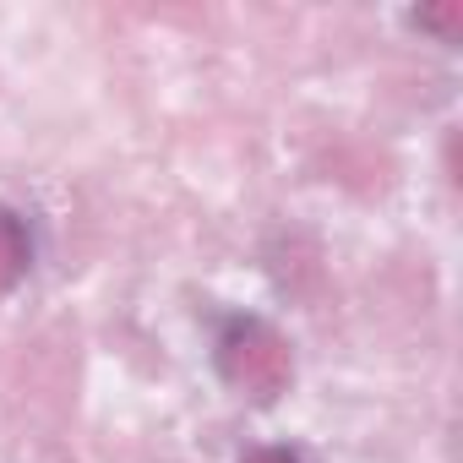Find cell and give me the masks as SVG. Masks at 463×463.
I'll list each match as a JSON object with an SVG mask.
<instances>
[{
    "label": "cell",
    "mask_w": 463,
    "mask_h": 463,
    "mask_svg": "<svg viewBox=\"0 0 463 463\" xmlns=\"http://www.w3.org/2000/svg\"><path fill=\"white\" fill-rule=\"evenodd\" d=\"M218 371L251 398H279V392H289L295 354L279 327H268L257 317H235L218 338Z\"/></svg>",
    "instance_id": "obj_1"
},
{
    "label": "cell",
    "mask_w": 463,
    "mask_h": 463,
    "mask_svg": "<svg viewBox=\"0 0 463 463\" xmlns=\"http://www.w3.org/2000/svg\"><path fill=\"white\" fill-rule=\"evenodd\" d=\"M33 262V241H28V223L17 213L0 207V289H12Z\"/></svg>",
    "instance_id": "obj_2"
},
{
    "label": "cell",
    "mask_w": 463,
    "mask_h": 463,
    "mask_svg": "<svg viewBox=\"0 0 463 463\" xmlns=\"http://www.w3.org/2000/svg\"><path fill=\"white\" fill-rule=\"evenodd\" d=\"M246 463H300V458H295V452H284V447H257Z\"/></svg>",
    "instance_id": "obj_4"
},
{
    "label": "cell",
    "mask_w": 463,
    "mask_h": 463,
    "mask_svg": "<svg viewBox=\"0 0 463 463\" xmlns=\"http://www.w3.org/2000/svg\"><path fill=\"white\" fill-rule=\"evenodd\" d=\"M420 28H436L441 39H452V33L463 28V12H458V6H447V12H420Z\"/></svg>",
    "instance_id": "obj_3"
}]
</instances>
